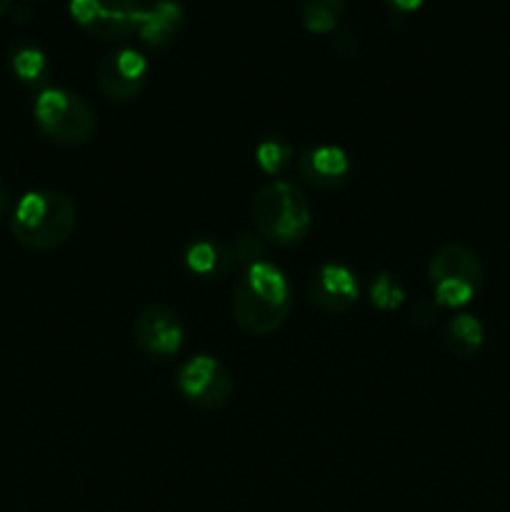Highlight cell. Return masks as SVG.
I'll list each match as a JSON object with an SVG mask.
<instances>
[{"label":"cell","instance_id":"obj_7","mask_svg":"<svg viewBox=\"0 0 510 512\" xmlns=\"http://www.w3.org/2000/svg\"><path fill=\"white\" fill-rule=\"evenodd\" d=\"M70 15L98 40H123L138 30L140 0H70Z\"/></svg>","mask_w":510,"mask_h":512},{"label":"cell","instance_id":"obj_2","mask_svg":"<svg viewBox=\"0 0 510 512\" xmlns=\"http://www.w3.org/2000/svg\"><path fill=\"white\" fill-rule=\"evenodd\" d=\"M78 225V208L60 190H33L18 200L10 233L28 250H55L68 243Z\"/></svg>","mask_w":510,"mask_h":512},{"label":"cell","instance_id":"obj_9","mask_svg":"<svg viewBox=\"0 0 510 512\" xmlns=\"http://www.w3.org/2000/svg\"><path fill=\"white\" fill-rule=\"evenodd\" d=\"M183 338V320L168 305H145L133 323L135 345L140 353L153 360H168L178 355Z\"/></svg>","mask_w":510,"mask_h":512},{"label":"cell","instance_id":"obj_4","mask_svg":"<svg viewBox=\"0 0 510 512\" xmlns=\"http://www.w3.org/2000/svg\"><path fill=\"white\" fill-rule=\"evenodd\" d=\"M35 123L50 143L60 148L85 145L98 130L95 110L83 95L65 88H48L35 100Z\"/></svg>","mask_w":510,"mask_h":512},{"label":"cell","instance_id":"obj_12","mask_svg":"<svg viewBox=\"0 0 510 512\" xmlns=\"http://www.w3.org/2000/svg\"><path fill=\"white\" fill-rule=\"evenodd\" d=\"M185 23V13L175 0H155L148 10H143L138 23V35L150 48H165L175 40Z\"/></svg>","mask_w":510,"mask_h":512},{"label":"cell","instance_id":"obj_20","mask_svg":"<svg viewBox=\"0 0 510 512\" xmlns=\"http://www.w3.org/2000/svg\"><path fill=\"white\" fill-rule=\"evenodd\" d=\"M385 3L393 10H400V13H413V10H418L425 0H385Z\"/></svg>","mask_w":510,"mask_h":512},{"label":"cell","instance_id":"obj_16","mask_svg":"<svg viewBox=\"0 0 510 512\" xmlns=\"http://www.w3.org/2000/svg\"><path fill=\"white\" fill-rule=\"evenodd\" d=\"M255 160H258L263 173L278 175L280 170L293 160V145H290L285 138H280V135L265 138L260 140L258 148H255Z\"/></svg>","mask_w":510,"mask_h":512},{"label":"cell","instance_id":"obj_21","mask_svg":"<svg viewBox=\"0 0 510 512\" xmlns=\"http://www.w3.org/2000/svg\"><path fill=\"white\" fill-rule=\"evenodd\" d=\"M8 205H10V193H8V188H5L3 180H0V215L8 210Z\"/></svg>","mask_w":510,"mask_h":512},{"label":"cell","instance_id":"obj_8","mask_svg":"<svg viewBox=\"0 0 510 512\" xmlns=\"http://www.w3.org/2000/svg\"><path fill=\"white\" fill-rule=\"evenodd\" d=\"M95 80L105 98L115 103H130L143 93L148 83V60L135 48H115L100 58Z\"/></svg>","mask_w":510,"mask_h":512},{"label":"cell","instance_id":"obj_19","mask_svg":"<svg viewBox=\"0 0 510 512\" xmlns=\"http://www.w3.org/2000/svg\"><path fill=\"white\" fill-rule=\"evenodd\" d=\"M230 250H233V255H235V263H243L245 268L265 263V245L260 243V238H255L253 233L235 235Z\"/></svg>","mask_w":510,"mask_h":512},{"label":"cell","instance_id":"obj_15","mask_svg":"<svg viewBox=\"0 0 510 512\" xmlns=\"http://www.w3.org/2000/svg\"><path fill=\"white\" fill-rule=\"evenodd\" d=\"M298 10L308 33L325 35L338 28L345 0H298Z\"/></svg>","mask_w":510,"mask_h":512},{"label":"cell","instance_id":"obj_10","mask_svg":"<svg viewBox=\"0 0 510 512\" xmlns=\"http://www.w3.org/2000/svg\"><path fill=\"white\" fill-rule=\"evenodd\" d=\"M305 293L315 308L330 315L348 313L358 303L360 295L355 273L348 265L340 263H323L310 270L308 280H305Z\"/></svg>","mask_w":510,"mask_h":512},{"label":"cell","instance_id":"obj_14","mask_svg":"<svg viewBox=\"0 0 510 512\" xmlns=\"http://www.w3.org/2000/svg\"><path fill=\"white\" fill-rule=\"evenodd\" d=\"M185 265L193 275L215 280L233 273L235 255L230 245L220 243V240H195L185 250Z\"/></svg>","mask_w":510,"mask_h":512},{"label":"cell","instance_id":"obj_5","mask_svg":"<svg viewBox=\"0 0 510 512\" xmlns=\"http://www.w3.org/2000/svg\"><path fill=\"white\" fill-rule=\"evenodd\" d=\"M428 280L440 308H463L483 290L485 270L473 250L450 243L430 258Z\"/></svg>","mask_w":510,"mask_h":512},{"label":"cell","instance_id":"obj_22","mask_svg":"<svg viewBox=\"0 0 510 512\" xmlns=\"http://www.w3.org/2000/svg\"><path fill=\"white\" fill-rule=\"evenodd\" d=\"M10 5H13V0H0V18H3V15L8 13Z\"/></svg>","mask_w":510,"mask_h":512},{"label":"cell","instance_id":"obj_17","mask_svg":"<svg viewBox=\"0 0 510 512\" xmlns=\"http://www.w3.org/2000/svg\"><path fill=\"white\" fill-rule=\"evenodd\" d=\"M10 65H13V73L18 75L25 83H38L45 75V68H48V60H45L43 50L33 48V45H23L13 53L10 58Z\"/></svg>","mask_w":510,"mask_h":512},{"label":"cell","instance_id":"obj_11","mask_svg":"<svg viewBox=\"0 0 510 512\" xmlns=\"http://www.w3.org/2000/svg\"><path fill=\"white\" fill-rule=\"evenodd\" d=\"M298 173L308 185L318 190H335L348 180V153L338 145H315L300 153Z\"/></svg>","mask_w":510,"mask_h":512},{"label":"cell","instance_id":"obj_1","mask_svg":"<svg viewBox=\"0 0 510 512\" xmlns=\"http://www.w3.org/2000/svg\"><path fill=\"white\" fill-rule=\"evenodd\" d=\"M293 310L290 283L273 263H258L243 270L233 288V320L243 333L265 338L288 320Z\"/></svg>","mask_w":510,"mask_h":512},{"label":"cell","instance_id":"obj_3","mask_svg":"<svg viewBox=\"0 0 510 512\" xmlns=\"http://www.w3.org/2000/svg\"><path fill=\"white\" fill-rule=\"evenodd\" d=\"M250 218L255 233L280 248L303 243L313 228V208L308 195L290 180H273L263 185L250 200Z\"/></svg>","mask_w":510,"mask_h":512},{"label":"cell","instance_id":"obj_13","mask_svg":"<svg viewBox=\"0 0 510 512\" xmlns=\"http://www.w3.org/2000/svg\"><path fill=\"white\" fill-rule=\"evenodd\" d=\"M440 343L453 358L473 360L478 358L485 345V330L475 315L458 313L448 318V323L440 330Z\"/></svg>","mask_w":510,"mask_h":512},{"label":"cell","instance_id":"obj_18","mask_svg":"<svg viewBox=\"0 0 510 512\" xmlns=\"http://www.w3.org/2000/svg\"><path fill=\"white\" fill-rule=\"evenodd\" d=\"M370 300L378 310H395L405 300V285L395 275L383 273L370 283Z\"/></svg>","mask_w":510,"mask_h":512},{"label":"cell","instance_id":"obj_6","mask_svg":"<svg viewBox=\"0 0 510 512\" xmlns=\"http://www.w3.org/2000/svg\"><path fill=\"white\" fill-rule=\"evenodd\" d=\"M180 395L200 410H220L230 403L235 380L230 370L213 355H195L180 365L175 378Z\"/></svg>","mask_w":510,"mask_h":512}]
</instances>
